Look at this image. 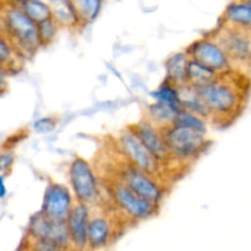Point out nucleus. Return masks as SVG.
Listing matches in <instances>:
<instances>
[{"instance_id": "obj_1", "label": "nucleus", "mask_w": 251, "mask_h": 251, "mask_svg": "<svg viewBox=\"0 0 251 251\" xmlns=\"http://www.w3.org/2000/svg\"><path fill=\"white\" fill-rule=\"evenodd\" d=\"M193 91L207 108L211 122L228 126L242 117L249 104L251 74L232 69L220 74L208 85Z\"/></svg>"}, {"instance_id": "obj_2", "label": "nucleus", "mask_w": 251, "mask_h": 251, "mask_svg": "<svg viewBox=\"0 0 251 251\" xmlns=\"http://www.w3.org/2000/svg\"><path fill=\"white\" fill-rule=\"evenodd\" d=\"M1 22L5 38L11 43L21 58H31L42 47L38 25L20 5L7 7L2 14Z\"/></svg>"}, {"instance_id": "obj_3", "label": "nucleus", "mask_w": 251, "mask_h": 251, "mask_svg": "<svg viewBox=\"0 0 251 251\" xmlns=\"http://www.w3.org/2000/svg\"><path fill=\"white\" fill-rule=\"evenodd\" d=\"M172 159L179 162H191L205 153L210 147L206 135L183 126H169L161 129Z\"/></svg>"}, {"instance_id": "obj_4", "label": "nucleus", "mask_w": 251, "mask_h": 251, "mask_svg": "<svg viewBox=\"0 0 251 251\" xmlns=\"http://www.w3.org/2000/svg\"><path fill=\"white\" fill-rule=\"evenodd\" d=\"M213 37L225 49L233 68L251 74V32L220 24Z\"/></svg>"}, {"instance_id": "obj_5", "label": "nucleus", "mask_w": 251, "mask_h": 251, "mask_svg": "<svg viewBox=\"0 0 251 251\" xmlns=\"http://www.w3.org/2000/svg\"><path fill=\"white\" fill-rule=\"evenodd\" d=\"M109 195L113 203L120 210L127 220L145 221L157 216L159 206L137 195L124 181L114 178L109 184Z\"/></svg>"}, {"instance_id": "obj_6", "label": "nucleus", "mask_w": 251, "mask_h": 251, "mask_svg": "<svg viewBox=\"0 0 251 251\" xmlns=\"http://www.w3.org/2000/svg\"><path fill=\"white\" fill-rule=\"evenodd\" d=\"M69 181L76 202L92 206L100 199V184L92 167L82 157L73 159L69 167Z\"/></svg>"}, {"instance_id": "obj_7", "label": "nucleus", "mask_w": 251, "mask_h": 251, "mask_svg": "<svg viewBox=\"0 0 251 251\" xmlns=\"http://www.w3.org/2000/svg\"><path fill=\"white\" fill-rule=\"evenodd\" d=\"M186 53L191 60L211 69L217 74H222L234 69L227 53L222 48L220 42L213 37V34L202 37L194 42L186 49Z\"/></svg>"}, {"instance_id": "obj_8", "label": "nucleus", "mask_w": 251, "mask_h": 251, "mask_svg": "<svg viewBox=\"0 0 251 251\" xmlns=\"http://www.w3.org/2000/svg\"><path fill=\"white\" fill-rule=\"evenodd\" d=\"M118 144H119L123 154L130 164L141 169L153 178L158 176L162 163L152 156L151 152L142 145V142L137 139V136L131 131L130 127L120 132Z\"/></svg>"}, {"instance_id": "obj_9", "label": "nucleus", "mask_w": 251, "mask_h": 251, "mask_svg": "<svg viewBox=\"0 0 251 251\" xmlns=\"http://www.w3.org/2000/svg\"><path fill=\"white\" fill-rule=\"evenodd\" d=\"M118 178L124 181L137 195L156 205H161L162 201L166 198L163 186L161 185V183H158L156 178L134 167L127 161L120 169Z\"/></svg>"}, {"instance_id": "obj_10", "label": "nucleus", "mask_w": 251, "mask_h": 251, "mask_svg": "<svg viewBox=\"0 0 251 251\" xmlns=\"http://www.w3.org/2000/svg\"><path fill=\"white\" fill-rule=\"evenodd\" d=\"M73 207V195L68 186L59 183L48 184L44 191L42 208L39 211L42 215L49 220L66 222Z\"/></svg>"}, {"instance_id": "obj_11", "label": "nucleus", "mask_w": 251, "mask_h": 251, "mask_svg": "<svg viewBox=\"0 0 251 251\" xmlns=\"http://www.w3.org/2000/svg\"><path fill=\"white\" fill-rule=\"evenodd\" d=\"M29 233L33 240H44V242L55 243L61 247L73 248L66 222L49 220L41 212L31 218Z\"/></svg>"}, {"instance_id": "obj_12", "label": "nucleus", "mask_w": 251, "mask_h": 251, "mask_svg": "<svg viewBox=\"0 0 251 251\" xmlns=\"http://www.w3.org/2000/svg\"><path fill=\"white\" fill-rule=\"evenodd\" d=\"M129 127L157 161L163 164L168 162L169 159H172L161 129L154 126L147 119H142L141 122L136 123Z\"/></svg>"}, {"instance_id": "obj_13", "label": "nucleus", "mask_w": 251, "mask_h": 251, "mask_svg": "<svg viewBox=\"0 0 251 251\" xmlns=\"http://www.w3.org/2000/svg\"><path fill=\"white\" fill-rule=\"evenodd\" d=\"M90 206L76 202L66 220L71 245L75 250L83 251L88 248L87 230L90 223Z\"/></svg>"}, {"instance_id": "obj_14", "label": "nucleus", "mask_w": 251, "mask_h": 251, "mask_svg": "<svg viewBox=\"0 0 251 251\" xmlns=\"http://www.w3.org/2000/svg\"><path fill=\"white\" fill-rule=\"evenodd\" d=\"M114 238V226L104 215H91L87 230L88 249L100 250L110 244Z\"/></svg>"}, {"instance_id": "obj_15", "label": "nucleus", "mask_w": 251, "mask_h": 251, "mask_svg": "<svg viewBox=\"0 0 251 251\" xmlns=\"http://www.w3.org/2000/svg\"><path fill=\"white\" fill-rule=\"evenodd\" d=\"M221 24L251 32V7L242 0H233L226 7Z\"/></svg>"}, {"instance_id": "obj_16", "label": "nucleus", "mask_w": 251, "mask_h": 251, "mask_svg": "<svg viewBox=\"0 0 251 251\" xmlns=\"http://www.w3.org/2000/svg\"><path fill=\"white\" fill-rule=\"evenodd\" d=\"M190 63L186 51H180L169 56L166 61V74L167 80L173 82L179 88H183L186 86L188 80V68Z\"/></svg>"}, {"instance_id": "obj_17", "label": "nucleus", "mask_w": 251, "mask_h": 251, "mask_svg": "<svg viewBox=\"0 0 251 251\" xmlns=\"http://www.w3.org/2000/svg\"><path fill=\"white\" fill-rule=\"evenodd\" d=\"M51 17L60 28H77L81 26L77 14L69 0H49Z\"/></svg>"}, {"instance_id": "obj_18", "label": "nucleus", "mask_w": 251, "mask_h": 251, "mask_svg": "<svg viewBox=\"0 0 251 251\" xmlns=\"http://www.w3.org/2000/svg\"><path fill=\"white\" fill-rule=\"evenodd\" d=\"M179 110H180L179 108L167 104V103L156 102L150 105L147 109L146 119L158 129H163V127L173 124Z\"/></svg>"}, {"instance_id": "obj_19", "label": "nucleus", "mask_w": 251, "mask_h": 251, "mask_svg": "<svg viewBox=\"0 0 251 251\" xmlns=\"http://www.w3.org/2000/svg\"><path fill=\"white\" fill-rule=\"evenodd\" d=\"M220 74L215 73L211 69L206 68V66L201 65V64L196 63V61L191 60L189 63L188 68V80H186L185 87L193 88V90H199V88L203 87V86L208 85L212 82L213 80L218 77Z\"/></svg>"}, {"instance_id": "obj_20", "label": "nucleus", "mask_w": 251, "mask_h": 251, "mask_svg": "<svg viewBox=\"0 0 251 251\" xmlns=\"http://www.w3.org/2000/svg\"><path fill=\"white\" fill-rule=\"evenodd\" d=\"M77 14L81 26L91 24L97 19L102 9L103 0H69Z\"/></svg>"}, {"instance_id": "obj_21", "label": "nucleus", "mask_w": 251, "mask_h": 251, "mask_svg": "<svg viewBox=\"0 0 251 251\" xmlns=\"http://www.w3.org/2000/svg\"><path fill=\"white\" fill-rule=\"evenodd\" d=\"M153 97L154 100H156V102L167 103V104H171L173 105V107L179 108V109L183 108V104H181L180 88L176 85H174L173 82L167 80V78L166 81L159 86L158 90L154 91Z\"/></svg>"}, {"instance_id": "obj_22", "label": "nucleus", "mask_w": 251, "mask_h": 251, "mask_svg": "<svg viewBox=\"0 0 251 251\" xmlns=\"http://www.w3.org/2000/svg\"><path fill=\"white\" fill-rule=\"evenodd\" d=\"M172 125L188 127V129L195 130V131L203 135H206V132H207V123H206V120L203 118L199 117V115L194 114V113L189 112V110L184 109V108L179 110Z\"/></svg>"}, {"instance_id": "obj_23", "label": "nucleus", "mask_w": 251, "mask_h": 251, "mask_svg": "<svg viewBox=\"0 0 251 251\" xmlns=\"http://www.w3.org/2000/svg\"><path fill=\"white\" fill-rule=\"evenodd\" d=\"M20 6L37 25L51 19L50 6L48 2L43 1V0H27Z\"/></svg>"}, {"instance_id": "obj_24", "label": "nucleus", "mask_w": 251, "mask_h": 251, "mask_svg": "<svg viewBox=\"0 0 251 251\" xmlns=\"http://www.w3.org/2000/svg\"><path fill=\"white\" fill-rule=\"evenodd\" d=\"M21 56L17 54L14 47L5 38L4 34L0 33V66L5 71L17 69L20 66Z\"/></svg>"}, {"instance_id": "obj_25", "label": "nucleus", "mask_w": 251, "mask_h": 251, "mask_svg": "<svg viewBox=\"0 0 251 251\" xmlns=\"http://www.w3.org/2000/svg\"><path fill=\"white\" fill-rule=\"evenodd\" d=\"M59 28H60V27H59L58 24L54 21L53 17L38 24V32L39 38H41L42 42V47L48 46V44H50L51 42L55 39Z\"/></svg>"}, {"instance_id": "obj_26", "label": "nucleus", "mask_w": 251, "mask_h": 251, "mask_svg": "<svg viewBox=\"0 0 251 251\" xmlns=\"http://www.w3.org/2000/svg\"><path fill=\"white\" fill-rule=\"evenodd\" d=\"M56 123L58 122H56L55 118H41V119H38L34 123L33 127L38 134H49V132H51L56 127Z\"/></svg>"}, {"instance_id": "obj_27", "label": "nucleus", "mask_w": 251, "mask_h": 251, "mask_svg": "<svg viewBox=\"0 0 251 251\" xmlns=\"http://www.w3.org/2000/svg\"><path fill=\"white\" fill-rule=\"evenodd\" d=\"M34 251H70L73 248H65L61 245L55 244L51 242H44V240H33Z\"/></svg>"}, {"instance_id": "obj_28", "label": "nucleus", "mask_w": 251, "mask_h": 251, "mask_svg": "<svg viewBox=\"0 0 251 251\" xmlns=\"http://www.w3.org/2000/svg\"><path fill=\"white\" fill-rule=\"evenodd\" d=\"M14 154L1 153L0 154V173H6L12 168L14 164Z\"/></svg>"}, {"instance_id": "obj_29", "label": "nucleus", "mask_w": 251, "mask_h": 251, "mask_svg": "<svg viewBox=\"0 0 251 251\" xmlns=\"http://www.w3.org/2000/svg\"><path fill=\"white\" fill-rule=\"evenodd\" d=\"M5 74H6V71H5L4 69L0 66V90H1V88H5V86H6V78H5Z\"/></svg>"}, {"instance_id": "obj_30", "label": "nucleus", "mask_w": 251, "mask_h": 251, "mask_svg": "<svg viewBox=\"0 0 251 251\" xmlns=\"http://www.w3.org/2000/svg\"><path fill=\"white\" fill-rule=\"evenodd\" d=\"M6 195V188H5V180L2 176H0V199H4Z\"/></svg>"}, {"instance_id": "obj_31", "label": "nucleus", "mask_w": 251, "mask_h": 251, "mask_svg": "<svg viewBox=\"0 0 251 251\" xmlns=\"http://www.w3.org/2000/svg\"><path fill=\"white\" fill-rule=\"evenodd\" d=\"M14 1L19 2V4H20V5H22V4H24V2H25V1H27V0H14Z\"/></svg>"}, {"instance_id": "obj_32", "label": "nucleus", "mask_w": 251, "mask_h": 251, "mask_svg": "<svg viewBox=\"0 0 251 251\" xmlns=\"http://www.w3.org/2000/svg\"><path fill=\"white\" fill-rule=\"evenodd\" d=\"M242 1H244L245 4H248L251 7V0H242Z\"/></svg>"}]
</instances>
